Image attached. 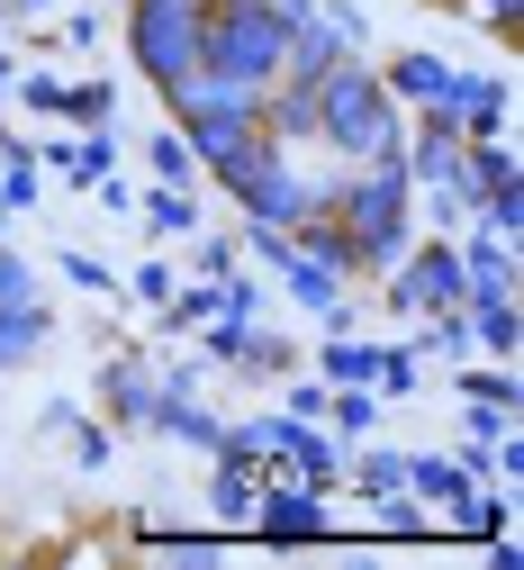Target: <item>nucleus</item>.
I'll list each match as a JSON object with an SVG mask.
<instances>
[{"label":"nucleus","instance_id":"13","mask_svg":"<svg viewBox=\"0 0 524 570\" xmlns=\"http://www.w3.org/2000/svg\"><path fill=\"white\" fill-rule=\"evenodd\" d=\"M136 218H145L155 245H172V236H199V199H190V181H155L136 199Z\"/></svg>","mask_w":524,"mask_h":570},{"label":"nucleus","instance_id":"27","mask_svg":"<svg viewBox=\"0 0 524 570\" xmlns=\"http://www.w3.org/2000/svg\"><path fill=\"white\" fill-rule=\"evenodd\" d=\"M63 435H72V462H82V471H109V453H118V435H109V416H100V425H82V416H72Z\"/></svg>","mask_w":524,"mask_h":570},{"label":"nucleus","instance_id":"25","mask_svg":"<svg viewBox=\"0 0 524 570\" xmlns=\"http://www.w3.org/2000/svg\"><path fill=\"white\" fill-rule=\"evenodd\" d=\"M370 390H380V399H407V390H416V344H380V363H370Z\"/></svg>","mask_w":524,"mask_h":570},{"label":"nucleus","instance_id":"28","mask_svg":"<svg viewBox=\"0 0 524 570\" xmlns=\"http://www.w3.org/2000/svg\"><path fill=\"white\" fill-rule=\"evenodd\" d=\"M63 281H72V291H91V299H109V291H118V272H109L100 254H82V245L63 254Z\"/></svg>","mask_w":524,"mask_h":570},{"label":"nucleus","instance_id":"29","mask_svg":"<svg viewBox=\"0 0 524 570\" xmlns=\"http://www.w3.org/2000/svg\"><path fill=\"white\" fill-rule=\"evenodd\" d=\"M190 272H199V281L236 272V236H208V227H199V236H190Z\"/></svg>","mask_w":524,"mask_h":570},{"label":"nucleus","instance_id":"35","mask_svg":"<svg viewBox=\"0 0 524 570\" xmlns=\"http://www.w3.org/2000/svg\"><path fill=\"white\" fill-rule=\"evenodd\" d=\"M63 46H100V10H72L63 19Z\"/></svg>","mask_w":524,"mask_h":570},{"label":"nucleus","instance_id":"18","mask_svg":"<svg viewBox=\"0 0 524 570\" xmlns=\"http://www.w3.org/2000/svg\"><path fill=\"white\" fill-rule=\"evenodd\" d=\"M145 173H155V181H199L190 136H181V127H155V136H145Z\"/></svg>","mask_w":524,"mask_h":570},{"label":"nucleus","instance_id":"24","mask_svg":"<svg viewBox=\"0 0 524 570\" xmlns=\"http://www.w3.org/2000/svg\"><path fill=\"white\" fill-rule=\"evenodd\" d=\"M462 399H488V407H515V372H506V363H471V353H462Z\"/></svg>","mask_w":524,"mask_h":570},{"label":"nucleus","instance_id":"9","mask_svg":"<svg viewBox=\"0 0 524 570\" xmlns=\"http://www.w3.org/2000/svg\"><path fill=\"white\" fill-rule=\"evenodd\" d=\"M462 136H506V82L497 73H453V91L434 100Z\"/></svg>","mask_w":524,"mask_h":570},{"label":"nucleus","instance_id":"4","mask_svg":"<svg viewBox=\"0 0 524 570\" xmlns=\"http://www.w3.org/2000/svg\"><path fill=\"white\" fill-rule=\"evenodd\" d=\"M199 10L208 0H127V55L155 91L199 73Z\"/></svg>","mask_w":524,"mask_h":570},{"label":"nucleus","instance_id":"32","mask_svg":"<svg viewBox=\"0 0 524 570\" xmlns=\"http://www.w3.org/2000/svg\"><path fill=\"white\" fill-rule=\"evenodd\" d=\"M19 299H37V272H28V254L0 245V308H19Z\"/></svg>","mask_w":524,"mask_h":570},{"label":"nucleus","instance_id":"22","mask_svg":"<svg viewBox=\"0 0 524 570\" xmlns=\"http://www.w3.org/2000/svg\"><path fill=\"white\" fill-rule=\"evenodd\" d=\"M37 190H46L37 146H10V155H0V208H37Z\"/></svg>","mask_w":524,"mask_h":570},{"label":"nucleus","instance_id":"10","mask_svg":"<svg viewBox=\"0 0 524 570\" xmlns=\"http://www.w3.org/2000/svg\"><path fill=\"white\" fill-rule=\"evenodd\" d=\"M380 82H389V100H398V109H434L443 91H453V63L425 55V46H407V55H389V63H380Z\"/></svg>","mask_w":524,"mask_h":570},{"label":"nucleus","instance_id":"7","mask_svg":"<svg viewBox=\"0 0 524 570\" xmlns=\"http://www.w3.org/2000/svg\"><path fill=\"white\" fill-rule=\"evenodd\" d=\"M335 517H326V489H298V480H263V498H254V534H271V543H317Z\"/></svg>","mask_w":524,"mask_h":570},{"label":"nucleus","instance_id":"11","mask_svg":"<svg viewBox=\"0 0 524 570\" xmlns=\"http://www.w3.org/2000/svg\"><path fill=\"white\" fill-rule=\"evenodd\" d=\"M263 136H280V146H317V82L280 73L263 91Z\"/></svg>","mask_w":524,"mask_h":570},{"label":"nucleus","instance_id":"14","mask_svg":"<svg viewBox=\"0 0 524 570\" xmlns=\"http://www.w3.org/2000/svg\"><path fill=\"white\" fill-rule=\"evenodd\" d=\"M46 335H55V317H46V299H19V308H0V372H28Z\"/></svg>","mask_w":524,"mask_h":570},{"label":"nucleus","instance_id":"6","mask_svg":"<svg viewBox=\"0 0 524 570\" xmlns=\"http://www.w3.org/2000/svg\"><path fill=\"white\" fill-rule=\"evenodd\" d=\"M434 308H462V245L453 236H416L389 263V317H434Z\"/></svg>","mask_w":524,"mask_h":570},{"label":"nucleus","instance_id":"1","mask_svg":"<svg viewBox=\"0 0 524 570\" xmlns=\"http://www.w3.org/2000/svg\"><path fill=\"white\" fill-rule=\"evenodd\" d=\"M326 208H335V227L353 236V272H389L416 245V181H407L398 155L326 173Z\"/></svg>","mask_w":524,"mask_h":570},{"label":"nucleus","instance_id":"5","mask_svg":"<svg viewBox=\"0 0 524 570\" xmlns=\"http://www.w3.org/2000/svg\"><path fill=\"white\" fill-rule=\"evenodd\" d=\"M227 199L245 208V227H298L308 208H326V173L298 164V146H263L254 173L227 181Z\"/></svg>","mask_w":524,"mask_h":570},{"label":"nucleus","instance_id":"36","mask_svg":"<svg viewBox=\"0 0 524 570\" xmlns=\"http://www.w3.org/2000/svg\"><path fill=\"white\" fill-rule=\"evenodd\" d=\"M10 82H19V63H10V55H0V100H10Z\"/></svg>","mask_w":524,"mask_h":570},{"label":"nucleus","instance_id":"20","mask_svg":"<svg viewBox=\"0 0 524 570\" xmlns=\"http://www.w3.org/2000/svg\"><path fill=\"white\" fill-rule=\"evenodd\" d=\"M63 127H109L118 118V82H63Z\"/></svg>","mask_w":524,"mask_h":570},{"label":"nucleus","instance_id":"33","mask_svg":"<svg viewBox=\"0 0 524 570\" xmlns=\"http://www.w3.org/2000/svg\"><path fill=\"white\" fill-rule=\"evenodd\" d=\"M10 100H28L37 118H55V109H63V82H55V73H19V82H10Z\"/></svg>","mask_w":524,"mask_h":570},{"label":"nucleus","instance_id":"39","mask_svg":"<svg viewBox=\"0 0 524 570\" xmlns=\"http://www.w3.org/2000/svg\"><path fill=\"white\" fill-rule=\"evenodd\" d=\"M443 10H453V0H443Z\"/></svg>","mask_w":524,"mask_h":570},{"label":"nucleus","instance_id":"8","mask_svg":"<svg viewBox=\"0 0 524 570\" xmlns=\"http://www.w3.org/2000/svg\"><path fill=\"white\" fill-rule=\"evenodd\" d=\"M100 407H109V425H145V435H155V407H164V372L145 363V353H118V363L100 372Z\"/></svg>","mask_w":524,"mask_h":570},{"label":"nucleus","instance_id":"16","mask_svg":"<svg viewBox=\"0 0 524 570\" xmlns=\"http://www.w3.org/2000/svg\"><path fill=\"white\" fill-rule=\"evenodd\" d=\"M407 489L434 498V508H453L462 489H479V471H471V462H443V453H407Z\"/></svg>","mask_w":524,"mask_h":570},{"label":"nucleus","instance_id":"37","mask_svg":"<svg viewBox=\"0 0 524 570\" xmlns=\"http://www.w3.org/2000/svg\"><path fill=\"white\" fill-rule=\"evenodd\" d=\"M37 10H46V0H10V19H37Z\"/></svg>","mask_w":524,"mask_h":570},{"label":"nucleus","instance_id":"12","mask_svg":"<svg viewBox=\"0 0 524 570\" xmlns=\"http://www.w3.org/2000/svg\"><path fill=\"white\" fill-rule=\"evenodd\" d=\"M344 55H353V46L335 37V19H326V10H308V19H289V73H298V82H326V73H335Z\"/></svg>","mask_w":524,"mask_h":570},{"label":"nucleus","instance_id":"30","mask_svg":"<svg viewBox=\"0 0 524 570\" xmlns=\"http://www.w3.org/2000/svg\"><path fill=\"white\" fill-rule=\"evenodd\" d=\"M127 291H136V299H145V308H164V299H172V291H181V272H172V263H164V254H155V263H136V281H127Z\"/></svg>","mask_w":524,"mask_h":570},{"label":"nucleus","instance_id":"15","mask_svg":"<svg viewBox=\"0 0 524 570\" xmlns=\"http://www.w3.org/2000/svg\"><path fill=\"white\" fill-rule=\"evenodd\" d=\"M370 363H380V344H362V335L317 344V381H335V390H370Z\"/></svg>","mask_w":524,"mask_h":570},{"label":"nucleus","instance_id":"34","mask_svg":"<svg viewBox=\"0 0 524 570\" xmlns=\"http://www.w3.org/2000/svg\"><path fill=\"white\" fill-rule=\"evenodd\" d=\"M289 416H326V381H298L289 372Z\"/></svg>","mask_w":524,"mask_h":570},{"label":"nucleus","instance_id":"23","mask_svg":"<svg viewBox=\"0 0 524 570\" xmlns=\"http://www.w3.org/2000/svg\"><path fill=\"white\" fill-rule=\"evenodd\" d=\"M208 291H217L208 317H263V281H254V272H217Z\"/></svg>","mask_w":524,"mask_h":570},{"label":"nucleus","instance_id":"17","mask_svg":"<svg viewBox=\"0 0 524 570\" xmlns=\"http://www.w3.org/2000/svg\"><path fill=\"white\" fill-rule=\"evenodd\" d=\"M344 471H353V489H362V498H398V489H407V453H380V444H362Z\"/></svg>","mask_w":524,"mask_h":570},{"label":"nucleus","instance_id":"19","mask_svg":"<svg viewBox=\"0 0 524 570\" xmlns=\"http://www.w3.org/2000/svg\"><path fill=\"white\" fill-rule=\"evenodd\" d=\"M443 525H453V534H506V525H515V508H506V498H479V489H462L453 508H443Z\"/></svg>","mask_w":524,"mask_h":570},{"label":"nucleus","instance_id":"31","mask_svg":"<svg viewBox=\"0 0 524 570\" xmlns=\"http://www.w3.org/2000/svg\"><path fill=\"white\" fill-rule=\"evenodd\" d=\"M462 19H479L488 37H515V19H524V0H453Z\"/></svg>","mask_w":524,"mask_h":570},{"label":"nucleus","instance_id":"21","mask_svg":"<svg viewBox=\"0 0 524 570\" xmlns=\"http://www.w3.org/2000/svg\"><path fill=\"white\" fill-rule=\"evenodd\" d=\"M370 416H380V390H335V381H326V425H335V435L362 444V435H370Z\"/></svg>","mask_w":524,"mask_h":570},{"label":"nucleus","instance_id":"38","mask_svg":"<svg viewBox=\"0 0 524 570\" xmlns=\"http://www.w3.org/2000/svg\"><path fill=\"white\" fill-rule=\"evenodd\" d=\"M0 227H10V208H0Z\"/></svg>","mask_w":524,"mask_h":570},{"label":"nucleus","instance_id":"2","mask_svg":"<svg viewBox=\"0 0 524 570\" xmlns=\"http://www.w3.org/2000/svg\"><path fill=\"white\" fill-rule=\"evenodd\" d=\"M317 146H326L335 164H380V155H398V146H407V109L389 100L380 63L344 55L335 73L317 82Z\"/></svg>","mask_w":524,"mask_h":570},{"label":"nucleus","instance_id":"26","mask_svg":"<svg viewBox=\"0 0 524 570\" xmlns=\"http://www.w3.org/2000/svg\"><path fill=\"white\" fill-rule=\"evenodd\" d=\"M416 353H453V363H462V353H479V344H471V317H462V308H434Z\"/></svg>","mask_w":524,"mask_h":570},{"label":"nucleus","instance_id":"3","mask_svg":"<svg viewBox=\"0 0 524 570\" xmlns=\"http://www.w3.org/2000/svg\"><path fill=\"white\" fill-rule=\"evenodd\" d=\"M199 73L271 91L289 73V19L271 10V0H208L199 10Z\"/></svg>","mask_w":524,"mask_h":570}]
</instances>
